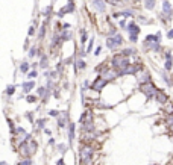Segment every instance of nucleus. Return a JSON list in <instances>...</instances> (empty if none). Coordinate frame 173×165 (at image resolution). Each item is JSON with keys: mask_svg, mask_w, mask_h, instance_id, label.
I'll use <instances>...</instances> for the list:
<instances>
[{"mask_svg": "<svg viewBox=\"0 0 173 165\" xmlns=\"http://www.w3.org/2000/svg\"><path fill=\"white\" fill-rule=\"evenodd\" d=\"M129 41H131L132 44H135V42L138 41V35H135V33H129Z\"/></svg>", "mask_w": 173, "mask_h": 165, "instance_id": "nucleus-31", "label": "nucleus"}, {"mask_svg": "<svg viewBox=\"0 0 173 165\" xmlns=\"http://www.w3.org/2000/svg\"><path fill=\"white\" fill-rule=\"evenodd\" d=\"M155 99H157V102H158V103H161V105H166V103L169 102V97L166 96V92H164V91H161V89H158Z\"/></svg>", "mask_w": 173, "mask_h": 165, "instance_id": "nucleus-9", "label": "nucleus"}, {"mask_svg": "<svg viewBox=\"0 0 173 165\" xmlns=\"http://www.w3.org/2000/svg\"><path fill=\"white\" fill-rule=\"evenodd\" d=\"M87 38H88L87 30H82V32H81V45H82V47H84V44L87 42Z\"/></svg>", "mask_w": 173, "mask_h": 165, "instance_id": "nucleus-23", "label": "nucleus"}, {"mask_svg": "<svg viewBox=\"0 0 173 165\" xmlns=\"http://www.w3.org/2000/svg\"><path fill=\"white\" fill-rule=\"evenodd\" d=\"M121 53L125 55V56H128V58H129L131 55H135V49H132V47H129V49H123V50H121Z\"/></svg>", "mask_w": 173, "mask_h": 165, "instance_id": "nucleus-21", "label": "nucleus"}, {"mask_svg": "<svg viewBox=\"0 0 173 165\" xmlns=\"http://www.w3.org/2000/svg\"><path fill=\"white\" fill-rule=\"evenodd\" d=\"M70 28H71V26L68 25V23H65V25H62V29H70Z\"/></svg>", "mask_w": 173, "mask_h": 165, "instance_id": "nucleus-44", "label": "nucleus"}, {"mask_svg": "<svg viewBox=\"0 0 173 165\" xmlns=\"http://www.w3.org/2000/svg\"><path fill=\"white\" fill-rule=\"evenodd\" d=\"M111 65H112V68L115 70V71H120V70H125L126 67H129L131 62H129V58H128V56H125V55L120 52V53H117V55L112 56Z\"/></svg>", "mask_w": 173, "mask_h": 165, "instance_id": "nucleus-1", "label": "nucleus"}, {"mask_svg": "<svg viewBox=\"0 0 173 165\" xmlns=\"http://www.w3.org/2000/svg\"><path fill=\"white\" fill-rule=\"evenodd\" d=\"M106 3H109L112 6H120L121 5V0H106Z\"/></svg>", "mask_w": 173, "mask_h": 165, "instance_id": "nucleus-30", "label": "nucleus"}, {"mask_svg": "<svg viewBox=\"0 0 173 165\" xmlns=\"http://www.w3.org/2000/svg\"><path fill=\"white\" fill-rule=\"evenodd\" d=\"M37 76H38V71H37V70H32V71L28 73V79H29V80H34Z\"/></svg>", "mask_w": 173, "mask_h": 165, "instance_id": "nucleus-27", "label": "nucleus"}, {"mask_svg": "<svg viewBox=\"0 0 173 165\" xmlns=\"http://www.w3.org/2000/svg\"><path fill=\"white\" fill-rule=\"evenodd\" d=\"M18 165H32V161L31 159H23L18 162Z\"/></svg>", "mask_w": 173, "mask_h": 165, "instance_id": "nucleus-34", "label": "nucleus"}, {"mask_svg": "<svg viewBox=\"0 0 173 165\" xmlns=\"http://www.w3.org/2000/svg\"><path fill=\"white\" fill-rule=\"evenodd\" d=\"M166 126H169V127L173 126V114H167V117H166Z\"/></svg>", "mask_w": 173, "mask_h": 165, "instance_id": "nucleus-22", "label": "nucleus"}, {"mask_svg": "<svg viewBox=\"0 0 173 165\" xmlns=\"http://www.w3.org/2000/svg\"><path fill=\"white\" fill-rule=\"evenodd\" d=\"M37 127H44V120H38V124H37Z\"/></svg>", "mask_w": 173, "mask_h": 165, "instance_id": "nucleus-43", "label": "nucleus"}, {"mask_svg": "<svg viewBox=\"0 0 173 165\" xmlns=\"http://www.w3.org/2000/svg\"><path fill=\"white\" fill-rule=\"evenodd\" d=\"M75 65H76V71H82V70L87 68V64H85V61H84L82 58L76 59V61H75Z\"/></svg>", "mask_w": 173, "mask_h": 165, "instance_id": "nucleus-14", "label": "nucleus"}, {"mask_svg": "<svg viewBox=\"0 0 173 165\" xmlns=\"http://www.w3.org/2000/svg\"><path fill=\"white\" fill-rule=\"evenodd\" d=\"M121 44H123V36H121L120 33H115V35L106 38V47H108L109 50H115V49H118Z\"/></svg>", "mask_w": 173, "mask_h": 165, "instance_id": "nucleus-4", "label": "nucleus"}, {"mask_svg": "<svg viewBox=\"0 0 173 165\" xmlns=\"http://www.w3.org/2000/svg\"><path fill=\"white\" fill-rule=\"evenodd\" d=\"M50 115H52V117H59V112L53 109V111H50Z\"/></svg>", "mask_w": 173, "mask_h": 165, "instance_id": "nucleus-42", "label": "nucleus"}, {"mask_svg": "<svg viewBox=\"0 0 173 165\" xmlns=\"http://www.w3.org/2000/svg\"><path fill=\"white\" fill-rule=\"evenodd\" d=\"M126 26H128L126 21H125V20H120V28H121V29H126Z\"/></svg>", "mask_w": 173, "mask_h": 165, "instance_id": "nucleus-41", "label": "nucleus"}, {"mask_svg": "<svg viewBox=\"0 0 173 165\" xmlns=\"http://www.w3.org/2000/svg\"><path fill=\"white\" fill-rule=\"evenodd\" d=\"M21 88H23V92H31L34 88H35V82L34 80H28V82H23V85H21Z\"/></svg>", "mask_w": 173, "mask_h": 165, "instance_id": "nucleus-11", "label": "nucleus"}, {"mask_svg": "<svg viewBox=\"0 0 173 165\" xmlns=\"http://www.w3.org/2000/svg\"><path fill=\"white\" fill-rule=\"evenodd\" d=\"M91 5L97 12H106V0H91Z\"/></svg>", "mask_w": 173, "mask_h": 165, "instance_id": "nucleus-6", "label": "nucleus"}, {"mask_svg": "<svg viewBox=\"0 0 173 165\" xmlns=\"http://www.w3.org/2000/svg\"><path fill=\"white\" fill-rule=\"evenodd\" d=\"M93 155H94V149L91 146H81L79 150V156H81V164L90 165L93 161Z\"/></svg>", "mask_w": 173, "mask_h": 165, "instance_id": "nucleus-2", "label": "nucleus"}, {"mask_svg": "<svg viewBox=\"0 0 173 165\" xmlns=\"http://www.w3.org/2000/svg\"><path fill=\"white\" fill-rule=\"evenodd\" d=\"M56 149H58L61 153H65V152H67V146H65V144H58Z\"/></svg>", "mask_w": 173, "mask_h": 165, "instance_id": "nucleus-33", "label": "nucleus"}, {"mask_svg": "<svg viewBox=\"0 0 173 165\" xmlns=\"http://www.w3.org/2000/svg\"><path fill=\"white\" fill-rule=\"evenodd\" d=\"M26 102H28V103H35V102H37V96H28Z\"/></svg>", "mask_w": 173, "mask_h": 165, "instance_id": "nucleus-35", "label": "nucleus"}, {"mask_svg": "<svg viewBox=\"0 0 173 165\" xmlns=\"http://www.w3.org/2000/svg\"><path fill=\"white\" fill-rule=\"evenodd\" d=\"M29 67H31V64L21 62V64H20V71H21V73H29Z\"/></svg>", "mask_w": 173, "mask_h": 165, "instance_id": "nucleus-20", "label": "nucleus"}, {"mask_svg": "<svg viewBox=\"0 0 173 165\" xmlns=\"http://www.w3.org/2000/svg\"><path fill=\"white\" fill-rule=\"evenodd\" d=\"M75 11V2H73V0H68L67 2V5L58 12V17H64L65 14H68V12H73Z\"/></svg>", "mask_w": 173, "mask_h": 165, "instance_id": "nucleus-8", "label": "nucleus"}, {"mask_svg": "<svg viewBox=\"0 0 173 165\" xmlns=\"http://www.w3.org/2000/svg\"><path fill=\"white\" fill-rule=\"evenodd\" d=\"M106 85H108V80H106L103 76H97V77L94 79V82L91 83V89H93V91H94V89H96V91H100V89L105 88Z\"/></svg>", "mask_w": 173, "mask_h": 165, "instance_id": "nucleus-5", "label": "nucleus"}, {"mask_svg": "<svg viewBox=\"0 0 173 165\" xmlns=\"http://www.w3.org/2000/svg\"><path fill=\"white\" fill-rule=\"evenodd\" d=\"M163 14L169 18V21L173 18V8H172V3L169 0H164L163 2Z\"/></svg>", "mask_w": 173, "mask_h": 165, "instance_id": "nucleus-7", "label": "nucleus"}, {"mask_svg": "<svg viewBox=\"0 0 173 165\" xmlns=\"http://www.w3.org/2000/svg\"><path fill=\"white\" fill-rule=\"evenodd\" d=\"M126 30H128L129 33H135V35H138L141 29H140V26L137 25V23H134V21H131V23H129V25L126 26Z\"/></svg>", "mask_w": 173, "mask_h": 165, "instance_id": "nucleus-10", "label": "nucleus"}, {"mask_svg": "<svg viewBox=\"0 0 173 165\" xmlns=\"http://www.w3.org/2000/svg\"><path fill=\"white\" fill-rule=\"evenodd\" d=\"M5 92L8 94V96H12V94L15 92V86H14V85H8V86H6V91H5Z\"/></svg>", "mask_w": 173, "mask_h": 165, "instance_id": "nucleus-28", "label": "nucleus"}, {"mask_svg": "<svg viewBox=\"0 0 173 165\" xmlns=\"http://www.w3.org/2000/svg\"><path fill=\"white\" fill-rule=\"evenodd\" d=\"M100 53H102V45H99L97 49H96V52H94V55H96V56H99Z\"/></svg>", "mask_w": 173, "mask_h": 165, "instance_id": "nucleus-40", "label": "nucleus"}, {"mask_svg": "<svg viewBox=\"0 0 173 165\" xmlns=\"http://www.w3.org/2000/svg\"><path fill=\"white\" fill-rule=\"evenodd\" d=\"M15 133H18V135H28L26 132H24L23 127H17V129H15Z\"/></svg>", "mask_w": 173, "mask_h": 165, "instance_id": "nucleus-37", "label": "nucleus"}, {"mask_svg": "<svg viewBox=\"0 0 173 165\" xmlns=\"http://www.w3.org/2000/svg\"><path fill=\"white\" fill-rule=\"evenodd\" d=\"M35 32H37V28H35V25H34V26H31V28H29V30H28V36H29V38H31V36H34V35H35Z\"/></svg>", "mask_w": 173, "mask_h": 165, "instance_id": "nucleus-29", "label": "nucleus"}, {"mask_svg": "<svg viewBox=\"0 0 173 165\" xmlns=\"http://www.w3.org/2000/svg\"><path fill=\"white\" fill-rule=\"evenodd\" d=\"M38 55V49H37V47H31V49H29V58L32 59V58H35Z\"/></svg>", "mask_w": 173, "mask_h": 165, "instance_id": "nucleus-24", "label": "nucleus"}, {"mask_svg": "<svg viewBox=\"0 0 173 165\" xmlns=\"http://www.w3.org/2000/svg\"><path fill=\"white\" fill-rule=\"evenodd\" d=\"M68 139H70V144L75 139V124L73 123H68Z\"/></svg>", "mask_w": 173, "mask_h": 165, "instance_id": "nucleus-16", "label": "nucleus"}, {"mask_svg": "<svg viewBox=\"0 0 173 165\" xmlns=\"http://www.w3.org/2000/svg\"><path fill=\"white\" fill-rule=\"evenodd\" d=\"M47 65H49V58H47L46 55H43V56H41V61H40V67L46 70V68H47Z\"/></svg>", "mask_w": 173, "mask_h": 165, "instance_id": "nucleus-18", "label": "nucleus"}, {"mask_svg": "<svg viewBox=\"0 0 173 165\" xmlns=\"http://www.w3.org/2000/svg\"><path fill=\"white\" fill-rule=\"evenodd\" d=\"M172 68H173V59H166L164 70H166V71H172Z\"/></svg>", "mask_w": 173, "mask_h": 165, "instance_id": "nucleus-19", "label": "nucleus"}, {"mask_svg": "<svg viewBox=\"0 0 173 165\" xmlns=\"http://www.w3.org/2000/svg\"><path fill=\"white\" fill-rule=\"evenodd\" d=\"M67 123V112H62L59 117H58V126L59 127H64Z\"/></svg>", "mask_w": 173, "mask_h": 165, "instance_id": "nucleus-17", "label": "nucleus"}, {"mask_svg": "<svg viewBox=\"0 0 173 165\" xmlns=\"http://www.w3.org/2000/svg\"><path fill=\"white\" fill-rule=\"evenodd\" d=\"M93 44H94V38H90V42H88V49H87V53H90V52H91V49H93Z\"/></svg>", "mask_w": 173, "mask_h": 165, "instance_id": "nucleus-36", "label": "nucleus"}, {"mask_svg": "<svg viewBox=\"0 0 173 165\" xmlns=\"http://www.w3.org/2000/svg\"><path fill=\"white\" fill-rule=\"evenodd\" d=\"M53 2H56V0H53Z\"/></svg>", "mask_w": 173, "mask_h": 165, "instance_id": "nucleus-47", "label": "nucleus"}, {"mask_svg": "<svg viewBox=\"0 0 173 165\" xmlns=\"http://www.w3.org/2000/svg\"><path fill=\"white\" fill-rule=\"evenodd\" d=\"M161 76H163V80H164L167 85H172V80H170V77H169L167 71H163V73H161Z\"/></svg>", "mask_w": 173, "mask_h": 165, "instance_id": "nucleus-26", "label": "nucleus"}, {"mask_svg": "<svg viewBox=\"0 0 173 165\" xmlns=\"http://www.w3.org/2000/svg\"><path fill=\"white\" fill-rule=\"evenodd\" d=\"M164 58H166V59H173V53H172L170 50H167V52L164 53Z\"/></svg>", "mask_w": 173, "mask_h": 165, "instance_id": "nucleus-38", "label": "nucleus"}, {"mask_svg": "<svg viewBox=\"0 0 173 165\" xmlns=\"http://www.w3.org/2000/svg\"><path fill=\"white\" fill-rule=\"evenodd\" d=\"M56 165H64V162H62V159H59V162H58Z\"/></svg>", "mask_w": 173, "mask_h": 165, "instance_id": "nucleus-45", "label": "nucleus"}, {"mask_svg": "<svg viewBox=\"0 0 173 165\" xmlns=\"http://www.w3.org/2000/svg\"><path fill=\"white\" fill-rule=\"evenodd\" d=\"M144 3V8L149 9V11H154L155 9V5H157V0H143Z\"/></svg>", "mask_w": 173, "mask_h": 165, "instance_id": "nucleus-15", "label": "nucleus"}, {"mask_svg": "<svg viewBox=\"0 0 173 165\" xmlns=\"http://www.w3.org/2000/svg\"><path fill=\"white\" fill-rule=\"evenodd\" d=\"M147 82H152V77H151V73L144 71L138 76V83H147Z\"/></svg>", "mask_w": 173, "mask_h": 165, "instance_id": "nucleus-13", "label": "nucleus"}, {"mask_svg": "<svg viewBox=\"0 0 173 165\" xmlns=\"http://www.w3.org/2000/svg\"><path fill=\"white\" fill-rule=\"evenodd\" d=\"M170 130H172V133H173V126H172V127H170Z\"/></svg>", "mask_w": 173, "mask_h": 165, "instance_id": "nucleus-46", "label": "nucleus"}, {"mask_svg": "<svg viewBox=\"0 0 173 165\" xmlns=\"http://www.w3.org/2000/svg\"><path fill=\"white\" fill-rule=\"evenodd\" d=\"M61 41H71V38H73V32L70 30V29H62V32H61Z\"/></svg>", "mask_w": 173, "mask_h": 165, "instance_id": "nucleus-12", "label": "nucleus"}, {"mask_svg": "<svg viewBox=\"0 0 173 165\" xmlns=\"http://www.w3.org/2000/svg\"><path fill=\"white\" fill-rule=\"evenodd\" d=\"M126 2H129V0H126Z\"/></svg>", "mask_w": 173, "mask_h": 165, "instance_id": "nucleus-48", "label": "nucleus"}, {"mask_svg": "<svg viewBox=\"0 0 173 165\" xmlns=\"http://www.w3.org/2000/svg\"><path fill=\"white\" fill-rule=\"evenodd\" d=\"M123 17L125 18H129V17H134V11H123Z\"/></svg>", "mask_w": 173, "mask_h": 165, "instance_id": "nucleus-32", "label": "nucleus"}, {"mask_svg": "<svg viewBox=\"0 0 173 165\" xmlns=\"http://www.w3.org/2000/svg\"><path fill=\"white\" fill-rule=\"evenodd\" d=\"M46 23H47V21L43 23V26H41V29H40V33H38V38H40V39L44 38V33H46Z\"/></svg>", "mask_w": 173, "mask_h": 165, "instance_id": "nucleus-25", "label": "nucleus"}, {"mask_svg": "<svg viewBox=\"0 0 173 165\" xmlns=\"http://www.w3.org/2000/svg\"><path fill=\"white\" fill-rule=\"evenodd\" d=\"M167 38H169V39H173V29H169V30H167Z\"/></svg>", "mask_w": 173, "mask_h": 165, "instance_id": "nucleus-39", "label": "nucleus"}, {"mask_svg": "<svg viewBox=\"0 0 173 165\" xmlns=\"http://www.w3.org/2000/svg\"><path fill=\"white\" fill-rule=\"evenodd\" d=\"M140 91L144 94V96L147 99H154L157 96V92H158V88L152 83V82H147V83H140Z\"/></svg>", "mask_w": 173, "mask_h": 165, "instance_id": "nucleus-3", "label": "nucleus"}]
</instances>
